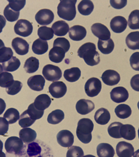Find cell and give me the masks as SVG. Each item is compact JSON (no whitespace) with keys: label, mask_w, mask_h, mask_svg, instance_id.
I'll return each mask as SVG.
<instances>
[{"label":"cell","mask_w":139,"mask_h":157,"mask_svg":"<svg viewBox=\"0 0 139 157\" xmlns=\"http://www.w3.org/2000/svg\"><path fill=\"white\" fill-rule=\"evenodd\" d=\"M78 55L80 58L83 59L88 66H96L101 61L100 54L96 51V45L93 43H86L83 44L78 50Z\"/></svg>","instance_id":"cell-1"},{"label":"cell","mask_w":139,"mask_h":157,"mask_svg":"<svg viewBox=\"0 0 139 157\" xmlns=\"http://www.w3.org/2000/svg\"><path fill=\"white\" fill-rule=\"evenodd\" d=\"M93 128V122L90 119H80L78 122L76 129V133L78 139L85 144L90 143L92 140L91 132Z\"/></svg>","instance_id":"cell-2"},{"label":"cell","mask_w":139,"mask_h":157,"mask_svg":"<svg viewBox=\"0 0 139 157\" xmlns=\"http://www.w3.org/2000/svg\"><path fill=\"white\" fill-rule=\"evenodd\" d=\"M76 2V0L60 1L57 7V13L58 16L66 21L73 20L76 14L75 7Z\"/></svg>","instance_id":"cell-3"},{"label":"cell","mask_w":139,"mask_h":157,"mask_svg":"<svg viewBox=\"0 0 139 157\" xmlns=\"http://www.w3.org/2000/svg\"><path fill=\"white\" fill-rule=\"evenodd\" d=\"M22 140L16 136L7 139L5 143V148L8 153L20 155L22 154L24 145Z\"/></svg>","instance_id":"cell-4"},{"label":"cell","mask_w":139,"mask_h":157,"mask_svg":"<svg viewBox=\"0 0 139 157\" xmlns=\"http://www.w3.org/2000/svg\"><path fill=\"white\" fill-rule=\"evenodd\" d=\"M102 87V83L99 79L92 77L89 78L85 83V92L88 96L93 98L99 94Z\"/></svg>","instance_id":"cell-5"},{"label":"cell","mask_w":139,"mask_h":157,"mask_svg":"<svg viewBox=\"0 0 139 157\" xmlns=\"http://www.w3.org/2000/svg\"><path fill=\"white\" fill-rule=\"evenodd\" d=\"M42 75L45 78L50 82L59 80L62 77L61 70L58 66L52 64H47L44 67Z\"/></svg>","instance_id":"cell-6"},{"label":"cell","mask_w":139,"mask_h":157,"mask_svg":"<svg viewBox=\"0 0 139 157\" xmlns=\"http://www.w3.org/2000/svg\"><path fill=\"white\" fill-rule=\"evenodd\" d=\"M33 29V27L32 23L25 19L19 20L14 27V30L16 34L24 37L31 35Z\"/></svg>","instance_id":"cell-7"},{"label":"cell","mask_w":139,"mask_h":157,"mask_svg":"<svg viewBox=\"0 0 139 157\" xmlns=\"http://www.w3.org/2000/svg\"><path fill=\"white\" fill-rule=\"evenodd\" d=\"M54 15L53 12L49 9H44L40 10L35 15V19L38 24L47 25L53 22Z\"/></svg>","instance_id":"cell-8"},{"label":"cell","mask_w":139,"mask_h":157,"mask_svg":"<svg viewBox=\"0 0 139 157\" xmlns=\"http://www.w3.org/2000/svg\"><path fill=\"white\" fill-rule=\"evenodd\" d=\"M93 34L102 40H107L111 39V33L108 28L101 23H96L91 27Z\"/></svg>","instance_id":"cell-9"},{"label":"cell","mask_w":139,"mask_h":157,"mask_svg":"<svg viewBox=\"0 0 139 157\" xmlns=\"http://www.w3.org/2000/svg\"><path fill=\"white\" fill-rule=\"evenodd\" d=\"M111 99L116 103L124 102L129 97L128 90L124 87L119 86L113 88L110 92Z\"/></svg>","instance_id":"cell-10"},{"label":"cell","mask_w":139,"mask_h":157,"mask_svg":"<svg viewBox=\"0 0 139 157\" xmlns=\"http://www.w3.org/2000/svg\"><path fill=\"white\" fill-rule=\"evenodd\" d=\"M57 140L62 147L65 148L71 147L74 144V136L69 130H62L57 135Z\"/></svg>","instance_id":"cell-11"},{"label":"cell","mask_w":139,"mask_h":157,"mask_svg":"<svg viewBox=\"0 0 139 157\" xmlns=\"http://www.w3.org/2000/svg\"><path fill=\"white\" fill-rule=\"evenodd\" d=\"M49 93L55 98H60L65 95L67 91L66 85L62 81L53 82L49 88Z\"/></svg>","instance_id":"cell-12"},{"label":"cell","mask_w":139,"mask_h":157,"mask_svg":"<svg viewBox=\"0 0 139 157\" xmlns=\"http://www.w3.org/2000/svg\"><path fill=\"white\" fill-rule=\"evenodd\" d=\"M116 151L118 157H131L134 156V148L131 144L122 141L117 144Z\"/></svg>","instance_id":"cell-13"},{"label":"cell","mask_w":139,"mask_h":157,"mask_svg":"<svg viewBox=\"0 0 139 157\" xmlns=\"http://www.w3.org/2000/svg\"><path fill=\"white\" fill-rule=\"evenodd\" d=\"M104 83L109 86L118 84L120 82V75L117 71L113 70H107L102 74L101 77Z\"/></svg>","instance_id":"cell-14"},{"label":"cell","mask_w":139,"mask_h":157,"mask_svg":"<svg viewBox=\"0 0 139 157\" xmlns=\"http://www.w3.org/2000/svg\"><path fill=\"white\" fill-rule=\"evenodd\" d=\"M42 149L41 145L38 142H33L28 144L26 146L24 145V148L22 154H27L29 157H42Z\"/></svg>","instance_id":"cell-15"},{"label":"cell","mask_w":139,"mask_h":157,"mask_svg":"<svg viewBox=\"0 0 139 157\" xmlns=\"http://www.w3.org/2000/svg\"><path fill=\"white\" fill-rule=\"evenodd\" d=\"M12 45L18 55H24L28 52L29 44L22 38L16 37L13 39Z\"/></svg>","instance_id":"cell-16"},{"label":"cell","mask_w":139,"mask_h":157,"mask_svg":"<svg viewBox=\"0 0 139 157\" xmlns=\"http://www.w3.org/2000/svg\"><path fill=\"white\" fill-rule=\"evenodd\" d=\"M127 21L122 16H116L112 18L110 22L111 29L116 33H123L127 26Z\"/></svg>","instance_id":"cell-17"},{"label":"cell","mask_w":139,"mask_h":157,"mask_svg":"<svg viewBox=\"0 0 139 157\" xmlns=\"http://www.w3.org/2000/svg\"><path fill=\"white\" fill-rule=\"evenodd\" d=\"M75 108L79 113L86 115L94 109L95 104L91 100L81 99L77 102Z\"/></svg>","instance_id":"cell-18"},{"label":"cell","mask_w":139,"mask_h":157,"mask_svg":"<svg viewBox=\"0 0 139 157\" xmlns=\"http://www.w3.org/2000/svg\"><path fill=\"white\" fill-rule=\"evenodd\" d=\"M46 80L41 75H36L31 76L28 79V86L32 90L41 91L43 90Z\"/></svg>","instance_id":"cell-19"},{"label":"cell","mask_w":139,"mask_h":157,"mask_svg":"<svg viewBox=\"0 0 139 157\" xmlns=\"http://www.w3.org/2000/svg\"><path fill=\"white\" fill-rule=\"evenodd\" d=\"M86 29L82 26L75 25L71 27L69 30V36L74 41H80L85 37L86 35Z\"/></svg>","instance_id":"cell-20"},{"label":"cell","mask_w":139,"mask_h":157,"mask_svg":"<svg viewBox=\"0 0 139 157\" xmlns=\"http://www.w3.org/2000/svg\"><path fill=\"white\" fill-rule=\"evenodd\" d=\"M52 101L49 96L42 94L38 96L35 99L34 104L38 110H44L50 106Z\"/></svg>","instance_id":"cell-21"},{"label":"cell","mask_w":139,"mask_h":157,"mask_svg":"<svg viewBox=\"0 0 139 157\" xmlns=\"http://www.w3.org/2000/svg\"><path fill=\"white\" fill-rule=\"evenodd\" d=\"M111 119V115L107 109L102 108L95 113V121L99 124L104 125L108 124Z\"/></svg>","instance_id":"cell-22"},{"label":"cell","mask_w":139,"mask_h":157,"mask_svg":"<svg viewBox=\"0 0 139 157\" xmlns=\"http://www.w3.org/2000/svg\"><path fill=\"white\" fill-rule=\"evenodd\" d=\"M66 52L64 49L60 47H53L49 53V59L52 62L59 63L65 57Z\"/></svg>","instance_id":"cell-23"},{"label":"cell","mask_w":139,"mask_h":157,"mask_svg":"<svg viewBox=\"0 0 139 157\" xmlns=\"http://www.w3.org/2000/svg\"><path fill=\"white\" fill-rule=\"evenodd\" d=\"M52 28L57 36H64L69 30V25L65 21H58L52 25Z\"/></svg>","instance_id":"cell-24"},{"label":"cell","mask_w":139,"mask_h":157,"mask_svg":"<svg viewBox=\"0 0 139 157\" xmlns=\"http://www.w3.org/2000/svg\"><path fill=\"white\" fill-rule=\"evenodd\" d=\"M97 155L99 157H113L115 150L113 147L108 143L100 144L97 147Z\"/></svg>","instance_id":"cell-25"},{"label":"cell","mask_w":139,"mask_h":157,"mask_svg":"<svg viewBox=\"0 0 139 157\" xmlns=\"http://www.w3.org/2000/svg\"><path fill=\"white\" fill-rule=\"evenodd\" d=\"M19 137L24 143L27 144L33 142L36 139L37 134L35 130L30 128H25L20 130Z\"/></svg>","instance_id":"cell-26"},{"label":"cell","mask_w":139,"mask_h":157,"mask_svg":"<svg viewBox=\"0 0 139 157\" xmlns=\"http://www.w3.org/2000/svg\"><path fill=\"white\" fill-rule=\"evenodd\" d=\"M120 133L122 138L127 140H132L136 137V131L135 127L132 125L126 124L122 125Z\"/></svg>","instance_id":"cell-27"},{"label":"cell","mask_w":139,"mask_h":157,"mask_svg":"<svg viewBox=\"0 0 139 157\" xmlns=\"http://www.w3.org/2000/svg\"><path fill=\"white\" fill-rule=\"evenodd\" d=\"M48 42L40 39H38L33 43L32 50L34 53L42 55L46 53L48 50Z\"/></svg>","instance_id":"cell-28"},{"label":"cell","mask_w":139,"mask_h":157,"mask_svg":"<svg viewBox=\"0 0 139 157\" xmlns=\"http://www.w3.org/2000/svg\"><path fill=\"white\" fill-rule=\"evenodd\" d=\"M126 43L129 49L139 50V32H133L129 33L126 39Z\"/></svg>","instance_id":"cell-29"},{"label":"cell","mask_w":139,"mask_h":157,"mask_svg":"<svg viewBox=\"0 0 139 157\" xmlns=\"http://www.w3.org/2000/svg\"><path fill=\"white\" fill-rule=\"evenodd\" d=\"M20 64L19 59L16 56H13L9 61L2 63L1 69L7 72H13L19 69Z\"/></svg>","instance_id":"cell-30"},{"label":"cell","mask_w":139,"mask_h":157,"mask_svg":"<svg viewBox=\"0 0 139 157\" xmlns=\"http://www.w3.org/2000/svg\"><path fill=\"white\" fill-rule=\"evenodd\" d=\"M114 42L112 39L107 40H102L99 39L97 47L99 50L104 55H108L112 52L114 48Z\"/></svg>","instance_id":"cell-31"},{"label":"cell","mask_w":139,"mask_h":157,"mask_svg":"<svg viewBox=\"0 0 139 157\" xmlns=\"http://www.w3.org/2000/svg\"><path fill=\"white\" fill-rule=\"evenodd\" d=\"M81 74V71L79 67H73L64 71V77L68 82H74L80 78Z\"/></svg>","instance_id":"cell-32"},{"label":"cell","mask_w":139,"mask_h":157,"mask_svg":"<svg viewBox=\"0 0 139 157\" xmlns=\"http://www.w3.org/2000/svg\"><path fill=\"white\" fill-rule=\"evenodd\" d=\"M94 6L93 2L90 0H82L78 5L79 13L84 16H88L92 13Z\"/></svg>","instance_id":"cell-33"},{"label":"cell","mask_w":139,"mask_h":157,"mask_svg":"<svg viewBox=\"0 0 139 157\" xmlns=\"http://www.w3.org/2000/svg\"><path fill=\"white\" fill-rule=\"evenodd\" d=\"M115 112L116 116L119 118H127L131 115L132 110L129 105L126 104L118 105L115 109Z\"/></svg>","instance_id":"cell-34"},{"label":"cell","mask_w":139,"mask_h":157,"mask_svg":"<svg viewBox=\"0 0 139 157\" xmlns=\"http://www.w3.org/2000/svg\"><path fill=\"white\" fill-rule=\"evenodd\" d=\"M39 67V61L35 57H30L26 60L24 68L28 73L31 74L36 72Z\"/></svg>","instance_id":"cell-35"},{"label":"cell","mask_w":139,"mask_h":157,"mask_svg":"<svg viewBox=\"0 0 139 157\" xmlns=\"http://www.w3.org/2000/svg\"><path fill=\"white\" fill-rule=\"evenodd\" d=\"M64 114L63 111L60 109L53 110L48 115L47 121L52 124H57L61 122L64 119Z\"/></svg>","instance_id":"cell-36"},{"label":"cell","mask_w":139,"mask_h":157,"mask_svg":"<svg viewBox=\"0 0 139 157\" xmlns=\"http://www.w3.org/2000/svg\"><path fill=\"white\" fill-rule=\"evenodd\" d=\"M3 117L11 124L15 123L20 119V114L17 109L14 108H9L5 113Z\"/></svg>","instance_id":"cell-37"},{"label":"cell","mask_w":139,"mask_h":157,"mask_svg":"<svg viewBox=\"0 0 139 157\" xmlns=\"http://www.w3.org/2000/svg\"><path fill=\"white\" fill-rule=\"evenodd\" d=\"M128 23L130 29L133 30L139 29V10H134L130 13Z\"/></svg>","instance_id":"cell-38"},{"label":"cell","mask_w":139,"mask_h":157,"mask_svg":"<svg viewBox=\"0 0 139 157\" xmlns=\"http://www.w3.org/2000/svg\"><path fill=\"white\" fill-rule=\"evenodd\" d=\"M53 33V29L47 26H41L38 30V35L40 39L44 40L52 39L54 35Z\"/></svg>","instance_id":"cell-39"},{"label":"cell","mask_w":139,"mask_h":157,"mask_svg":"<svg viewBox=\"0 0 139 157\" xmlns=\"http://www.w3.org/2000/svg\"><path fill=\"white\" fill-rule=\"evenodd\" d=\"M123 124L119 122H114L108 126V132L111 137L115 139L121 138L120 133L121 127Z\"/></svg>","instance_id":"cell-40"},{"label":"cell","mask_w":139,"mask_h":157,"mask_svg":"<svg viewBox=\"0 0 139 157\" xmlns=\"http://www.w3.org/2000/svg\"><path fill=\"white\" fill-rule=\"evenodd\" d=\"M14 77L11 73L6 72H1L0 86L3 88H8L14 82Z\"/></svg>","instance_id":"cell-41"},{"label":"cell","mask_w":139,"mask_h":157,"mask_svg":"<svg viewBox=\"0 0 139 157\" xmlns=\"http://www.w3.org/2000/svg\"><path fill=\"white\" fill-rule=\"evenodd\" d=\"M35 121V120L31 118L26 110L20 115L19 124L22 128H27L31 126Z\"/></svg>","instance_id":"cell-42"},{"label":"cell","mask_w":139,"mask_h":157,"mask_svg":"<svg viewBox=\"0 0 139 157\" xmlns=\"http://www.w3.org/2000/svg\"><path fill=\"white\" fill-rule=\"evenodd\" d=\"M3 13L7 20L11 22L16 21L17 20L20 15V12H17L13 10L8 5L5 8Z\"/></svg>","instance_id":"cell-43"},{"label":"cell","mask_w":139,"mask_h":157,"mask_svg":"<svg viewBox=\"0 0 139 157\" xmlns=\"http://www.w3.org/2000/svg\"><path fill=\"white\" fill-rule=\"evenodd\" d=\"M14 55L13 50L10 48L3 47L0 49V63H3L9 61Z\"/></svg>","instance_id":"cell-44"},{"label":"cell","mask_w":139,"mask_h":157,"mask_svg":"<svg viewBox=\"0 0 139 157\" xmlns=\"http://www.w3.org/2000/svg\"><path fill=\"white\" fill-rule=\"evenodd\" d=\"M26 110L31 118L35 121L42 118L44 113V110H40L36 109L34 103L30 104Z\"/></svg>","instance_id":"cell-45"},{"label":"cell","mask_w":139,"mask_h":157,"mask_svg":"<svg viewBox=\"0 0 139 157\" xmlns=\"http://www.w3.org/2000/svg\"><path fill=\"white\" fill-rule=\"evenodd\" d=\"M23 86L22 83L20 81H14L10 86L6 88V91L7 93L9 95H15L21 90Z\"/></svg>","instance_id":"cell-46"},{"label":"cell","mask_w":139,"mask_h":157,"mask_svg":"<svg viewBox=\"0 0 139 157\" xmlns=\"http://www.w3.org/2000/svg\"><path fill=\"white\" fill-rule=\"evenodd\" d=\"M58 46L64 49L66 53L69 51L70 48L69 40L64 37L57 38L54 40L53 47Z\"/></svg>","instance_id":"cell-47"},{"label":"cell","mask_w":139,"mask_h":157,"mask_svg":"<svg viewBox=\"0 0 139 157\" xmlns=\"http://www.w3.org/2000/svg\"><path fill=\"white\" fill-rule=\"evenodd\" d=\"M83 151L81 147L73 146L68 150L67 153V157H81L83 156Z\"/></svg>","instance_id":"cell-48"},{"label":"cell","mask_w":139,"mask_h":157,"mask_svg":"<svg viewBox=\"0 0 139 157\" xmlns=\"http://www.w3.org/2000/svg\"><path fill=\"white\" fill-rule=\"evenodd\" d=\"M9 7L15 12H20L25 7L26 1H8Z\"/></svg>","instance_id":"cell-49"},{"label":"cell","mask_w":139,"mask_h":157,"mask_svg":"<svg viewBox=\"0 0 139 157\" xmlns=\"http://www.w3.org/2000/svg\"><path fill=\"white\" fill-rule=\"evenodd\" d=\"M130 63L132 68L135 71H139V52H134L130 58Z\"/></svg>","instance_id":"cell-50"},{"label":"cell","mask_w":139,"mask_h":157,"mask_svg":"<svg viewBox=\"0 0 139 157\" xmlns=\"http://www.w3.org/2000/svg\"><path fill=\"white\" fill-rule=\"evenodd\" d=\"M111 6L113 8L116 9H121L124 8L126 6L127 1L126 0L124 1V0H111L110 1Z\"/></svg>","instance_id":"cell-51"},{"label":"cell","mask_w":139,"mask_h":157,"mask_svg":"<svg viewBox=\"0 0 139 157\" xmlns=\"http://www.w3.org/2000/svg\"><path fill=\"white\" fill-rule=\"evenodd\" d=\"M131 88L136 91L139 92V74L133 76L130 81Z\"/></svg>","instance_id":"cell-52"},{"label":"cell","mask_w":139,"mask_h":157,"mask_svg":"<svg viewBox=\"0 0 139 157\" xmlns=\"http://www.w3.org/2000/svg\"><path fill=\"white\" fill-rule=\"evenodd\" d=\"M1 120V135L3 136L8 132L9 128V123L5 118L0 117Z\"/></svg>","instance_id":"cell-53"},{"label":"cell","mask_w":139,"mask_h":157,"mask_svg":"<svg viewBox=\"0 0 139 157\" xmlns=\"http://www.w3.org/2000/svg\"><path fill=\"white\" fill-rule=\"evenodd\" d=\"M133 156L134 157H139V149H138L134 153V156Z\"/></svg>","instance_id":"cell-54"},{"label":"cell","mask_w":139,"mask_h":157,"mask_svg":"<svg viewBox=\"0 0 139 157\" xmlns=\"http://www.w3.org/2000/svg\"><path fill=\"white\" fill-rule=\"evenodd\" d=\"M137 105L138 109L139 110V101H138V103H137Z\"/></svg>","instance_id":"cell-55"},{"label":"cell","mask_w":139,"mask_h":157,"mask_svg":"<svg viewBox=\"0 0 139 157\" xmlns=\"http://www.w3.org/2000/svg\"><path fill=\"white\" fill-rule=\"evenodd\" d=\"M138 137L139 139V128L138 129Z\"/></svg>","instance_id":"cell-56"}]
</instances>
